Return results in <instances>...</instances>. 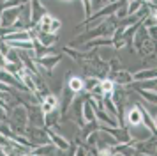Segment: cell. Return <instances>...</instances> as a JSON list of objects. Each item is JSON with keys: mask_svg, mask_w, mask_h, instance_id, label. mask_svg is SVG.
I'll use <instances>...</instances> for the list:
<instances>
[{"mask_svg": "<svg viewBox=\"0 0 157 156\" xmlns=\"http://www.w3.org/2000/svg\"><path fill=\"white\" fill-rule=\"evenodd\" d=\"M127 2H131V0H127Z\"/></svg>", "mask_w": 157, "mask_h": 156, "instance_id": "25", "label": "cell"}, {"mask_svg": "<svg viewBox=\"0 0 157 156\" xmlns=\"http://www.w3.org/2000/svg\"><path fill=\"white\" fill-rule=\"evenodd\" d=\"M62 57H64V53H50V55H44V57H41V59H36L37 60V64H41L46 71H53L55 68H57V64L62 60Z\"/></svg>", "mask_w": 157, "mask_h": 156, "instance_id": "9", "label": "cell"}, {"mask_svg": "<svg viewBox=\"0 0 157 156\" xmlns=\"http://www.w3.org/2000/svg\"><path fill=\"white\" fill-rule=\"evenodd\" d=\"M138 94V98H141L143 101H148V103H155L157 98H155V91H145V89H138L134 91Z\"/></svg>", "mask_w": 157, "mask_h": 156, "instance_id": "19", "label": "cell"}, {"mask_svg": "<svg viewBox=\"0 0 157 156\" xmlns=\"http://www.w3.org/2000/svg\"><path fill=\"white\" fill-rule=\"evenodd\" d=\"M60 122H62V113H60V108H55V110H51V112L44 113V128L58 129V128H60Z\"/></svg>", "mask_w": 157, "mask_h": 156, "instance_id": "11", "label": "cell"}, {"mask_svg": "<svg viewBox=\"0 0 157 156\" xmlns=\"http://www.w3.org/2000/svg\"><path fill=\"white\" fill-rule=\"evenodd\" d=\"M27 106V117H29V126L44 128V112L41 110L39 103L34 105H25Z\"/></svg>", "mask_w": 157, "mask_h": 156, "instance_id": "3", "label": "cell"}, {"mask_svg": "<svg viewBox=\"0 0 157 156\" xmlns=\"http://www.w3.org/2000/svg\"><path fill=\"white\" fill-rule=\"evenodd\" d=\"M143 4H145L143 0H131V2H127V14H132L136 11H140V7Z\"/></svg>", "mask_w": 157, "mask_h": 156, "instance_id": "21", "label": "cell"}, {"mask_svg": "<svg viewBox=\"0 0 157 156\" xmlns=\"http://www.w3.org/2000/svg\"><path fill=\"white\" fill-rule=\"evenodd\" d=\"M0 2H6V0H0Z\"/></svg>", "mask_w": 157, "mask_h": 156, "instance_id": "24", "label": "cell"}, {"mask_svg": "<svg viewBox=\"0 0 157 156\" xmlns=\"http://www.w3.org/2000/svg\"><path fill=\"white\" fill-rule=\"evenodd\" d=\"M0 91H6V92H13V91H14V89H13V87H11V85H9V84H6V82H2V80H0Z\"/></svg>", "mask_w": 157, "mask_h": 156, "instance_id": "23", "label": "cell"}, {"mask_svg": "<svg viewBox=\"0 0 157 156\" xmlns=\"http://www.w3.org/2000/svg\"><path fill=\"white\" fill-rule=\"evenodd\" d=\"M0 135H4L6 138H13L14 137V131H13V128H11V124H9L7 121H4V122H0Z\"/></svg>", "mask_w": 157, "mask_h": 156, "instance_id": "20", "label": "cell"}, {"mask_svg": "<svg viewBox=\"0 0 157 156\" xmlns=\"http://www.w3.org/2000/svg\"><path fill=\"white\" fill-rule=\"evenodd\" d=\"M44 13H46V7L41 4V0H30V25L37 23Z\"/></svg>", "mask_w": 157, "mask_h": 156, "instance_id": "15", "label": "cell"}, {"mask_svg": "<svg viewBox=\"0 0 157 156\" xmlns=\"http://www.w3.org/2000/svg\"><path fill=\"white\" fill-rule=\"evenodd\" d=\"M136 151H138V156H155V147H157V142H155V135H152L145 140L134 142Z\"/></svg>", "mask_w": 157, "mask_h": 156, "instance_id": "5", "label": "cell"}, {"mask_svg": "<svg viewBox=\"0 0 157 156\" xmlns=\"http://www.w3.org/2000/svg\"><path fill=\"white\" fill-rule=\"evenodd\" d=\"M9 119V110L7 108H4V106H0V122H4V121Z\"/></svg>", "mask_w": 157, "mask_h": 156, "instance_id": "22", "label": "cell"}, {"mask_svg": "<svg viewBox=\"0 0 157 156\" xmlns=\"http://www.w3.org/2000/svg\"><path fill=\"white\" fill-rule=\"evenodd\" d=\"M18 16H20V6L18 7H4L0 11V27L11 28L14 25V21L18 20Z\"/></svg>", "mask_w": 157, "mask_h": 156, "instance_id": "4", "label": "cell"}, {"mask_svg": "<svg viewBox=\"0 0 157 156\" xmlns=\"http://www.w3.org/2000/svg\"><path fill=\"white\" fill-rule=\"evenodd\" d=\"M7 122L11 124V128H13V131H14V133L23 135V133H25V129H27V126H29L27 106L23 105V103H18V105H14L11 110H9V119H7Z\"/></svg>", "mask_w": 157, "mask_h": 156, "instance_id": "1", "label": "cell"}, {"mask_svg": "<svg viewBox=\"0 0 157 156\" xmlns=\"http://www.w3.org/2000/svg\"><path fill=\"white\" fill-rule=\"evenodd\" d=\"M64 76H65V82H64V84L67 85L69 89H72L76 94H79V92L85 91V87H83V76L71 75V73H65Z\"/></svg>", "mask_w": 157, "mask_h": 156, "instance_id": "12", "label": "cell"}, {"mask_svg": "<svg viewBox=\"0 0 157 156\" xmlns=\"http://www.w3.org/2000/svg\"><path fill=\"white\" fill-rule=\"evenodd\" d=\"M115 156H138L134 142H125V144H117L113 147Z\"/></svg>", "mask_w": 157, "mask_h": 156, "instance_id": "14", "label": "cell"}, {"mask_svg": "<svg viewBox=\"0 0 157 156\" xmlns=\"http://www.w3.org/2000/svg\"><path fill=\"white\" fill-rule=\"evenodd\" d=\"M99 85H101V91H102V96H109V94L115 91V87H117V84H115V82H113L109 76L101 78V80H99Z\"/></svg>", "mask_w": 157, "mask_h": 156, "instance_id": "18", "label": "cell"}, {"mask_svg": "<svg viewBox=\"0 0 157 156\" xmlns=\"http://www.w3.org/2000/svg\"><path fill=\"white\" fill-rule=\"evenodd\" d=\"M81 121H83V122H94V121H95V110H94V106L90 105L88 98L83 99V105H81Z\"/></svg>", "mask_w": 157, "mask_h": 156, "instance_id": "16", "label": "cell"}, {"mask_svg": "<svg viewBox=\"0 0 157 156\" xmlns=\"http://www.w3.org/2000/svg\"><path fill=\"white\" fill-rule=\"evenodd\" d=\"M46 131H48V137H50V142L53 146H57L62 153H67L69 151V146H71V142L65 138L62 133H58L55 129H51V128H46Z\"/></svg>", "mask_w": 157, "mask_h": 156, "instance_id": "8", "label": "cell"}, {"mask_svg": "<svg viewBox=\"0 0 157 156\" xmlns=\"http://www.w3.org/2000/svg\"><path fill=\"white\" fill-rule=\"evenodd\" d=\"M39 44H43L46 48H53L55 44L58 43V34H51V32H37V35L34 37Z\"/></svg>", "mask_w": 157, "mask_h": 156, "instance_id": "13", "label": "cell"}, {"mask_svg": "<svg viewBox=\"0 0 157 156\" xmlns=\"http://www.w3.org/2000/svg\"><path fill=\"white\" fill-rule=\"evenodd\" d=\"M129 129V135H131V140L132 142H140V140H145V138H148L152 137V131H150L148 128L145 126V124H138V126H127Z\"/></svg>", "mask_w": 157, "mask_h": 156, "instance_id": "10", "label": "cell"}, {"mask_svg": "<svg viewBox=\"0 0 157 156\" xmlns=\"http://www.w3.org/2000/svg\"><path fill=\"white\" fill-rule=\"evenodd\" d=\"M25 137L30 140L32 146H41V144H46L50 142V137H48V131L46 128H36V126H27L25 129Z\"/></svg>", "mask_w": 157, "mask_h": 156, "instance_id": "2", "label": "cell"}, {"mask_svg": "<svg viewBox=\"0 0 157 156\" xmlns=\"http://www.w3.org/2000/svg\"><path fill=\"white\" fill-rule=\"evenodd\" d=\"M55 154H64V153L57 146H53L51 142H46V144H41V146H34L29 153V156H55Z\"/></svg>", "mask_w": 157, "mask_h": 156, "instance_id": "6", "label": "cell"}, {"mask_svg": "<svg viewBox=\"0 0 157 156\" xmlns=\"http://www.w3.org/2000/svg\"><path fill=\"white\" fill-rule=\"evenodd\" d=\"M108 76L111 78L117 85H120V87H127V85L132 82V73L127 71L125 68L117 69V71H109V75H108Z\"/></svg>", "mask_w": 157, "mask_h": 156, "instance_id": "7", "label": "cell"}, {"mask_svg": "<svg viewBox=\"0 0 157 156\" xmlns=\"http://www.w3.org/2000/svg\"><path fill=\"white\" fill-rule=\"evenodd\" d=\"M155 68H141L140 71L132 73V80H150V78H155Z\"/></svg>", "mask_w": 157, "mask_h": 156, "instance_id": "17", "label": "cell"}]
</instances>
